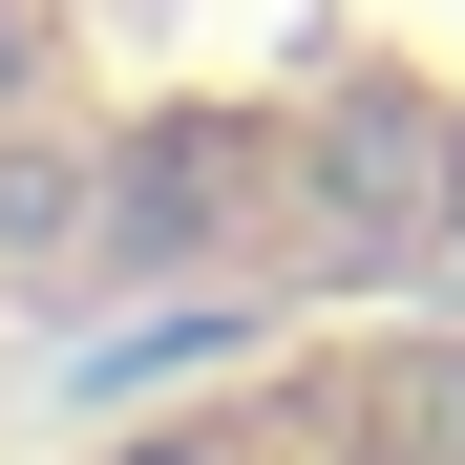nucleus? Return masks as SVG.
Returning a JSON list of instances; mask_svg holds the SVG:
<instances>
[{
    "mask_svg": "<svg viewBox=\"0 0 465 465\" xmlns=\"http://www.w3.org/2000/svg\"><path fill=\"white\" fill-rule=\"evenodd\" d=\"M381 423H402L423 465H465V339H444V360H402V381H381Z\"/></svg>",
    "mask_w": 465,
    "mask_h": 465,
    "instance_id": "nucleus-1",
    "label": "nucleus"
},
{
    "mask_svg": "<svg viewBox=\"0 0 465 465\" xmlns=\"http://www.w3.org/2000/svg\"><path fill=\"white\" fill-rule=\"evenodd\" d=\"M0 85H22V0H0Z\"/></svg>",
    "mask_w": 465,
    "mask_h": 465,
    "instance_id": "nucleus-2",
    "label": "nucleus"
},
{
    "mask_svg": "<svg viewBox=\"0 0 465 465\" xmlns=\"http://www.w3.org/2000/svg\"><path fill=\"white\" fill-rule=\"evenodd\" d=\"M444 254H465V170H444Z\"/></svg>",
    "mask_w": 465,
    "mask_h": 465,
    "instance_id": "nucleus-3",
    "label": "nucleus"
}]
</instances>
